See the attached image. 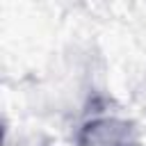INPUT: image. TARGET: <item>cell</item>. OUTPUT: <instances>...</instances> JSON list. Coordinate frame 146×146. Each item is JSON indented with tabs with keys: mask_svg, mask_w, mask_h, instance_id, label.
I'll return each instance as SVG.
<instances>
[{
	"mask_svg": "<svg viewBox=\"0 0 146 146\" xmlns=\"http://www.w3.org/2000/svg\"><path fill=\"white\" fill-rule=\"evenodd\" d=\"M82 146H137L130 125L121 121H94L82 130Z\"/></svg>",
	"mask_w": 146,
	"mask_h": 146,
	"instance_id": "cell-1",
	"label": "cell"
}]
</instances>
